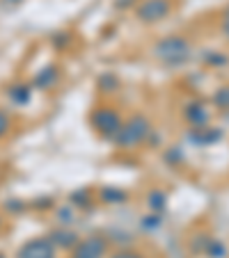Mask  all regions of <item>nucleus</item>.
Masks as SVG:
<instances>
[{"label": "nucleus", "mask_w": 229, "mask_h": 258, "mask_svg": "<svg viewBox=\"0 0 229 258\" xmlns=\"http://www.w3.org/2000/svg\"><path fill=\"white\" fill-rule=\"evenodd\" d=\"M149 135H151V121L147 119V114H133L126 121H122L112 142H115L117 149L131 151V149H138L140 144H145L149 140Z\"/></svg>", "instance_id": "nucleus-1"}, {"label": "nucleus", "mask_w": 229, "mask_h": 258, "mask_svg": "<svg viewBox=\"0 0 229 258\" xmlns=\"http://www.w3.org/2000/svg\"><path fill=\"white\" fill-rule=\"evenodd\" d=\"M190 55H193V48H190L188 39L179 37V34L165 37V39H161L154 46V57L161 59L167 67H181V64H186L190 59Z\"/></svg>", "instance_id": "nucleus-2"}, {"label": "nucleus", "mask_w": 229, "mask_h": 258, "mask_svg": "<svg viewBox=\"0 0 229 258\" xmlns=\"http://www.w3.org/2000/svg\"><path fill=\"white\" fill-rule=\"evenodd\" d=\"M89 123H92V128L99 135H103L106 140H112V137L117 135L119 126H122V117H119V112L115 107L103 105V107H97L89 114Z\"/></svg>", "instance_id": "nucleus-3"}, {"label": "nucleus", "mask_w": 229, "mask_h": 258, "mask_svg": "<svg viewBox=\"0 0 229 258\" xmlns=\"http://www.w3.org/2000/svg\"><path fill=\"white\" fill-rule=\"evenodd\" d=\"M106 253H108V240L103 235H89V238L76 242L69 258H106Z\"/></svg>", "instance_id": "nucleus-4"}, {"label": "nucleus", "mask_w": 229, "mask_h": 258, "mask_svg": "<svg viewBox=\"0 0 229 258\" xmlns=\"http://www.w3.org/2000/svg\"><path fill=\"white\" fill-rule=\"evenodd\" d=\"M170 0H142L140 5H135V14L142 23H158L170 14Z\"/></svg>", "instance_id": "nucleus-5"}, {"label": "nucleus", "mask_w": 229, "mask_h": 258, "mask_svg": "<svg viewBox=\"0 0 229 258\" xmlns=\"http://www.w3.org/2000/svg\"><path fill=\"white\" fill-rule=\"evenodd\" d=\"M55 253L58 249L51 238H34L19 249L16 258H55Z\"/></svg>", "instance_id": "nucleus-6"}, {"label": "nucleus", "mask_w": 229, "mask_h": 258, "mask_svg": "<svg viewBox=\"0 0 229 258\" xmlns=\"http://www.w3.org/2000/svg\"><path fill=\"white\" fill-rule=\"evenodd\" d=\"M58 71H60V69L53 67V64H51V67H46V69H41V71L34 76V85H37L39 89L55 87V85H58V80H60V73Z\"/></svg>", "instance_id": "nucleus-7"}, {"label": "nucleus", "mask_w": 229, "mask_h": 258, "mask_svg": "<svg viewBox=\"0 0 229 258\" xmlns=\"http://www.w3.org/2000/svg\"><path fill=\"white\" fill-rule=\"evenodd\" d=\"M186 119L195 128H202L209 121V110H206L204 105H200V103H193V105H188V110H186Z\"/></svg>", "instance_id": "nucleus-8"}, {"label": "nucleus", "mask_w": 229, "mask_h": 258, "mask_svg": "<svg viewBox=\"0 0 229 258\" xmlns=\"http://www.w3.org/2000/svg\"><path fill=\"white\" fill-rule=\"evenodd\" d=\"M220 137H222V133L220 131H211V128H206V126H202V128H195V131L190 133V140L193 142H197V144L200 146H206L211 142V144H213V142H218Z\"/></svg>", "instance_id": "nucleus-9"}, {"label": "nucleus", "mask_w": 229, "mask_h": 258, "mask_svg": "<svg viewBox=\"0 0 229 258\" xmlns=\"http://www.w3.org/2000/svg\"><path fill=\"white\" fill-rule=\"evenodd\" d=\"M51 240H53L55 247H64V249H73L76 242H78V235L71 233V231H64V229H58L51 233Z\"/></svg>", "instance_id": "nucleus-10"}, {"label": "nucleus", "mask_w": 229, "mask_h": 258, "mask_svg": "<svg viewBox=\"0 0 229 258\" xmlns=\"http://www.w3.org/2000/svg\"><path fill=\"white\" fill-rule=\"evenodd\" d=\"M99 197H101L103 204H124L128 199V195L124 190H119V187H101Z\"/></svg>", "instance_id": "nucleus-11"}, {"label": "nucleus", "mask_w": 229, "mask_h": 258, "mask_svg": "<svg viewBox=\"0 0 229 258\" xmlns=\"http://www.w3.org/2000/svg\"><path fill=\"white\" fill-rule=\"evenodd\" d=\"M147 204H149V208L154 210V213H161L167 206V195L163 190H151L149 197H147Z\"/></svg>", "instance_id": "nucleus-12"}, {"label": "nucleus", "mask_w": 229, "mask_h": 258, "mask_svg": "<svg viewBox=\"0 0 229 258\" xmlns=\"http://www.w3.org/2000/svg\"><path fill=\"white\" fill-rule=\"evenodd\" d=\"M10 96L14 103H19V105H25V103H30V87L28 85H16V87L10 89Z\"/></svg>", "instance_id": "nucleus-13"}, {"label": "nucleus", "mask_w": 229, "mask_h": 258, "mask_svg": "<svg viewBox=\"0 0 229 258\" xmlns=\"http://www.w3.org/2000/svg\"><path fill=\"white\" fill-rule=\"evenodd\" d=\"M211 235L209 233H197L195 238L190 240V251H195V253H204L206 251V247L211 244Z\"/></svg>", "instance_id": "nucleus-14"}, {"label": "nucleus", "mask_w": 229, "mask_h": 258, "mask_svg": "<svg viewBox=\"0 0 229 258\" xmlns=\"http://www.w3.org/2000/svg\"><path fill=\"white\" fill-rule=\"evenodd\" d=\"M204 253H206L209 258H227V244L213 238V240H211V244L206 247Z\"/></svg>", "instance_id": "nucleus-15"}, {"label": "nucleus", "mask_w": 229, "mask_h": 258, "mask_svg": "<svg viewBox=\"0 0 229 258\" xmlns=\"http://www.w3.org/2000/svg\"><path fill=\"white\" fill-rule=\"evenodd\" d=\"M99 87H101V92L112 94V92H117V87H119V80L115 78L112 73H103L101 78H99Z\"/></svg>", "instance_id": "nucleus-16"}, {"label": "nucleus", "mask_w": 229, "mask_h": 258, "mask_svg": "<svg viewBox=\"0 0 229 258\" xmlns=\"http://www.w3.org/2000/svg\"><path fill=\"white\" fill-rule=\"evenodd\" d=\"M71 201H73V206H78V208H89V206H92V192H89V190L73 192Z\"/></svg>", "instance_id": "nucleus-17"}, {"label": "nucleus", "mask_w": 229, "mask_h": 258, "mask_svg": "<svg viewBox=\"0 0 229 258\" xmlns=\"http://www.w3.org/2000/svg\"><path fill=\"white\" fill-rule=\"evenodd\" d=\"M213 105L220 110H229V87H220L213 96Z\"/></svg>", "instance_id": "nucleus-18"}, {"label": "nucleus", "mask_w": 229, "mask_h": 258, "mask_svg": "<svg viewBox=\"0 0 229 258\" xmlns=\"http://www.w3.org/2000/svg\"><path fill=\"white\" fill-rule=\"evenodd\" d=\"M142 226H145L147 231L158 229V226H161V215L154 213V215H149V217H145V219H142Z\"/></svg>", "instance_id": "nucleus-19"}, {"label": "nucleus", "mask_w": 229, "mask_h": 258, "mask_svg": "<svg viewBox=\"0 0 229 258\" xmlns=\"http://www.w3.org/2000/svg\"><path fill=\"white\" fill-rule=\"evenodd\" d=\"M10 126H12L10 117H7V114L0 110V137H5L7 133H10Z\"/></svg>", "instance_id": "nucleus-20"}, {"label": "nucleus", "mask_w": 229, "mask_h": 258, "mask_svg": "<svg viewBox=\"0 0 229 258\" xmlns=\"http://www.w3.org/2000/svg\"><path fill=\"white\" fill-rule=\"evenodd\" d=\"M110 258H145L140 251H133V249H124V251H117V253H112Z\"/></svg>", "instance_id": "nucleus-21"}, {"label": "nucleus", "mask_w": 229, "mask_h": 258, "mask_svg": "<svg viewBox=\"0 0 229 258\" xmlns=\"http://www.w3.org/2000/svg\"><path fill=\"white\" fill-rule=\"evenodd\" d=\"M213 57H209V62L211 64H227L229 62V57L227 55H222V53H211Z\"/></svg>", "instance_id": "nucleus-22"}, {"label": "nucleus", "mask_w": 229, "mask_h": 258, "mask_svg": "<svg viewBox=\"0 0 229 258\" xmlns=\"http://www.w3.org/2000/svg\"><path fill=\"white\" fill-rule=\"evenodd\" d=\"M60 222H62V224H71V210L69 208H60Z\"/></svg>", "instance_id": "nucleus-23"}, {"label": "nucleus", "mask_w": 229, "mask_h": 258, "mask_svg": "<svg viewBox=\"0 0 229 258\" xmlns=\"http://www.w3.org/2000/svg\"><path fill=\"white\" fill-rule=\"evenodd\" d=\"M135 5H138V0H117L115 3L117 10H128V7H135Z\"/></svg>", "instance_id": "nucleus-24"}, {"label": "nucleus", "mask_w": 229, "mask_h": 258, "mask_svg": "<svg viewBox=\"0 0 229 258\" xmlns=\"http://www.w3.org/2000/svg\"><path fill=\"white\" fill-rule=\"evenodd\" d=\"M0 258H5V253H0Z\"/></svg>", "instance_id": "nucleus-25"}, {"label": "nucleus", "mask_w": 229, "mask_h": 258, "mask_svg": "<svg viewBox=\"0 0 229 258\" xmlns=\"http://www.w3.org/2000/svg\"><path fill=\"white\" fill-rule=\"evenodd\" d=\"M0 224H3V219H0Z\"/></svg>", "instance_id": "nucleus-26"}]
</instances>
